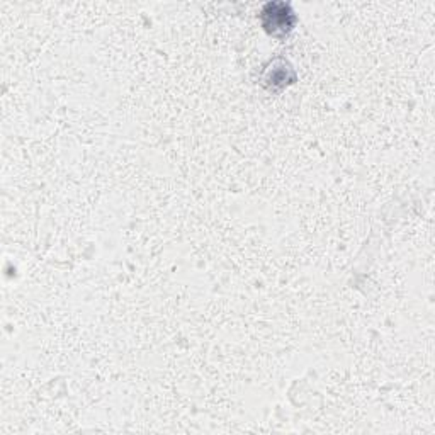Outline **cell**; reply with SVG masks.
<instances>
[{
  "mask_svg": "<svg viewBox=\"0 0 435 435\" xmlns=\"http://www.w3.org/2000/svg\"><path fill=\"white\" fill-rule=\"evenodd\" d=\"M287 71H293V69H291V67L287 65V63H284V67H282L281 74H277V70L272 69V71H270V75L265 78V81L272 83V85H277V83L281 87L289 85V83H293L294 81H293V78H287Z\"/></svg>",
  "mask_w": 435,
  "mask_h": 435,
  "instance_id": "cell-2",
  "label": "cell"
},
{
  "mask_svg": "<svg viewBox=\"0 0 435 435\" xmlns=\"http://www.w3.org/2000/svg\"><path fill=\"white\" fill-rule=\"evenodd\" d=\"M296 22V15L289 4L284 2H270L262 11V26L269 34L281 38L293 29Z\"/></svg>",
  "mask_w": 435,
  "mask_h": 435,
  "instance_id": "cell-1",
  "label": "cell"
}]
</instances>
